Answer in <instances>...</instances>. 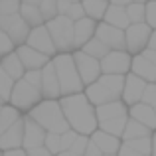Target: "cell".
Returning <instances> with one entry per match:
<instances>
[{
  "label": "cell",
  "instance_id": "6",
  "mask_svg": "<svg viewBox=\"0 0 156 156\" xmlns=\"http://www.w3.org/2000/svg\"><path fill=\"white\" fill-rule=\"evenodd\" d=\"M0 30L14 44H24L30 34V26L20 14H0Z\"/></svg>",
  "mask_w": 156,
  "mask_h": 156
},
{
  "label": "cell",
  "instance_id": "17",
  "mask_svg": "<svg viewBox=\"0 0 156 156\" xmlns=\"http://www.w3.org/2000/svg\"><path fill=\"white\" fill-rule=\"evenodd\" d=\"M93 32H95V20L93 18H83L75 20L73 22V46H83L89 38H93Z\"/></svg>",
  "mask_w": 156,
  "mask_h": 156
},
{
  "label": "cell",
  "instance_id": "35",
  "mask_svg": "<svg viewBox=\"0 0 156 156\" xmlns=\"http://www.w3.org/2000/svg\"><path fill=\"white\" fill-rule=\"evenodd\" d=\"M38 8H40V12H42V16H44L46 22L57 16V0H42Z\"/></svg>",
  "mask_w": 156,
  "mask_h": 156
},
{
  "label": "cell",
  "instance_id": "19",
  "mask_svg": "<svg viewBox=\"0 0 156 156\" xmlns=\"http://www.w3.org/2000/svg\"><path fill=\"white\" fill-rule=\"evenodd\" d=\"M130 117H133L134 121L142 122L144 126H148V129L156 130V111L150 105L142 103V101L134 103L133 107H130Z\"/></svg>",
  "mask_w": 156,
  "mask_h": 156
},
{
  "label": "cell",
  "instance_id": "12",
  "mask_svg": "<svg viewBox=\"0 0 156 156\" xmlns=\"http://www.w3.org/2000/svg\"><path fill=\"white\" fill-rule=\"evenodd\" d=\"M46 140V130L34 121V119L28 117L24 121V136H22V146L24 150L34 148V146H42Z\"/></svg>",
  "mask_w": 156,
  "mask_h": 156
},
{
  "label": "cell",
  "instance_id": "50",
  "mask_svg": "<svg viewBox=\"0 0 156 156\" xmlns=\"http://www.w3.org/2000/svg\"><path fill=\"white\" fill-rule=\"evenodd\" d=\"M146 48H150V50H156V30L150 32V38H148V44H146Z\"/></svg>",
  "mask_w": 156,
  "mask_h": 156
},
{
  "label": "cell",
  "instance_id": "7",
  "mask_svg": "<svg viewBox=\"0 0 156 156\" xmlns=\"http://www.w3.org/2000/svg\"><path fill=\"white\" fill-rule=\"evenodd\" d=\"M150 32H152V28H150L146 22L129 24V26L125 28V44H126V50L133 51V53H140L146 48V44H148Z\"/></svg>",
  "mask_w": 156,
  "mask_h": 156
},
{
  "label": "cell",
  "instance_id": "55",
  "mask_svg": "<svg viewBox=\"0 0 156 156\" xmlns=\"http://www.w3.org/2000/svg\"><path fill=\"white\" fill-rule=\"evenodd\" d=\"M101 156H117V154H101Z\"/></svg>",
  "mask_w": 156,
  "mask_h": 156
},
{
  "label": "cell",
  "instance_id": "10",
  "mask_svg": "<svg viewBox=\"0 0 156 156\" xmlns=\"http://www.w3.org/2000/svg\"><path fill=\"white\" fill-rule=\"evenodd\" d=\"M95 38H99L105 46H109V50H125V32L121 28H115L111 24H99L95 26Z\"/></svg>",
  "mask_w": 156,
  "mask_h": 156
},
{
  "label": "cell",
  "instance_id": "4",
  "mask_svg": "<svg viewBox=\"0 0 156 156\" xmlns=\"http://www.w3.org/2000/svg\"><path fill=\"white\" fill-rule=\"evenodd\" d=\"M48 32H50L55 50L67 51L73 46V22L63 14H57L55 18L48 20Z\"/></svg>",
  "mask_w": 156,
  "mask_h": 156
},
{
  "label": "cell",
  "instance_id": "33",
  "mask_svg": "<svg viewBox=\"0 0 156 156\" xmlns=\"http://www.w3.org/2000/svg\"><path fill=\"white\" fill-rule=\"evenodd\" d=\"M18 119V109L16 107H0V134Z\"/></svg>",
  "mask_w": 156,
  "mask_h": 156
},
{
  "label": "cell",
  "instance_id": "3",
  "mask_svg": "<svg viewBox=\"0 0 156 156\" xmlns=\"http://www.w3.org/2000/svg\"><path fill=\"white\" fill-rule=\"evenodd\" d=\"M51 63H53V69H55V75H57V83H59V93H61V95L81 93L83 81H81L79 73H77V67H75L73 57L67 55V53H61V55H57Z\"/></svg>",
  "mask_w": 156,
  "mask_h": 156
},
{
  "label": "cell",
  "instance_id": "16",
  "mask_svg": "<svg viewBox=\"0 0 156 156\" xmlns=\"http://www.w3.org/2000/svg\"><path fill=\"white\" fill-rule=\"evenodd\" d=\"M40 91H42V95L50 97V99L61 95L59 93V83H57V75H55V69H53L51 61H48V63L42 67V87H40Z\"/></svg>",
  "mask_w": 156,
  "mask_h": 156
},
{
  "label": "cell",
  "instance_id": "51",
  "mask_svg": "<svg viewBox=\"0 0 156 156\" xmlns=\"http://www.w3.org/2000/svg\"><path fill=\"white\" fill-rule=\"evenodd\" d=\"M57 156H81V154H75L71 150H61V152H57Z\"/></svg>",
  "mask_w": 156,
  "mask_h": 156
},
{
  "label": "cell",
  "instance_id": "52",
  "mask_svg": "<svg viewBox=\"0 0 156 156\" xmlns=\"http://www.w3.org/2000/svg\"><path fill=\"white\" fill-rule=\"evenodd\" d=\"M113 4H119V6H126L129 2H133V0H111Z\"/></svg>",
  "mask_w": 156,
  "mask_h": 156
},
{
  "label": "cell",
  "instance_id": "48",
  "mask_svg": "<svg viewBox=\"0 0 156 156\" xmlns=\"http://www.w3.org/2000/svg\"><path fill=\"white\" fill-rule=\"evenodd\" d=\"M140 53H142V55H144V57H146L148 61H152V63L156 65V50H150V48H144V50H142Z\"/></svg>",
  "mask_w": 156,
  "mask_h": 156
},
{
  "label": "cell",
  "instance_id": "11",
  "mask_svg": "<svg viewBox=\"0 0 156 156\" xmlns=\"http://www.w3.org/2000/svg\"><path fill=\"white\" fill-rule=\"evenodd\" d=\"M26 46L46 53V55H51V53L55 51L53 40H51V36H50V32H48L46 26H36L34 30H30V34H28V38H26Z\"/></svg>",
  "mask_w": 156,
  "mask_h": 156
},
{
  "label": "cell",
  "instance_id": "40",
  "mask_svg": "<svg viewBox=\"0 0 156 156\" xmlns=\"http://www.w3.org/2000/svg\"><path fill=\"white\" fill-rule=\"evenodd\" d=\"M63 16H67V18L71 20V22H75V20L83 18V16H85L83 4H79V2H71V4H69V8H67V12H65Z\"/></svg>",
  "mask_w": 156,
  "mask_h": 156
},
{
  "label": "cell",
  "instance_id": "47",
  "mask_svg": "<svg viewBox=\"0 0 156 156\" xmlns=\"http://www.w3.org/2000/svg\"><path fill=\"white\" fill-rule=\"evenodd\" d=\"M119 156H146V154H140V152H134L133 148H129L126 144H122L119 148Z\"/></svg>",
  "mask_w": 156,
  "mask_h": 156
},
{
  "label": "cell",
  "instance_id": "60",
  "mask_svg": "<svg viewBox=\"0 0 156 156\" xmlns=\"http://www.w3.org/2000/svg\"><path fill=\"white\" fill-rule=\"evenodd\" d=\"M0 55H2V53H0Z\"/></svg>",
  "mask_w": 156,
  "mask_h": 156
},
{
  "label": "cell",
  "instance_id": "14",
  "mask_svg": "<svg viewBox=\"0 0 156 156\" xmlns=\"http://www.w3.org/2000/svg\"><path fill=\"white\" fill-rule=\"evenodd\" d=\"M144 87H146V81L140 79L138 75H134V73H130V75H126L125 79V85H122V99H125V103L129 105H134L140 101L142 93H144Z\"/></svg>",
  "mask_w": 156,
  "mask_h": 156
},
{
  "label": "cell",
  "instance_id": "54",
  "mask_svg": "<svg viewBox=\"0 0 156 156\" xmlns=\"http://www.w3.org/2000/svg\"><path fill=\"white\" fill-rule=\"evenodd\" d=\"M22 2H26V4H32V6H40V2H42V0H22Z\"/></svg>",
  "mask_w": 156,
  "mask_h": 156
},
{
  "label": "cell",
  "instance_id": "56",
  "mask_svg": "<svg viewBox=\"0 0 156 156\" xmlns=\"http://www.w3.org/2000/svg\"><path fill=\"white\" fill-rule=\"evenodd\" d=\"M134 2H144V0H134Z\"/></svg>",
  "mask_w": 156,
  "mask_h": 156
},
{
  "label": "cell",
  "instance_id": "45",
  "mask_svg": "<svg viewBox=\"0 0 156 156\" xmlns=\"http://www.w3.org/2000/svg\"><path fill=\"white\" fill-rule=\"evenodd\" d=\"M26 154H28V156H51L50 150H48L44 144H42V146H34V148H28Z\"/></svg>",
  "mask_w": 156,
  "mask_h": 156
},
{
  "label": "cell",
  "instance_id": "15",
  "mask_svg": "<svg viewBox=\"0 0 156 156\" xmlns=\"http://www.w3.org/2000/svg\"><path fill=\"white\" fill-rule=\"evenodd\" d=\"M16 55L20 57L24 69H42L48 63V55L30 46H20V50L16 51Z\"/></svg>",
  "mask_w": 156,
  "mask_h": 156
},
{
  "label": "cell",
  "instance_id": "53",
  "mask_svg": "<svg viewBox=\"0 0 156 156\" xmlns=\"http://www.w3.org/2000/svg\"><path fill=\"white\" fill-rule=\"evenodd\" d=\"M150 156H156V133L152 136V150H150Z\"/></svg>",
  "mask_w": 156,
  "mask_h": 156
},
{
  "label": "cell",
  "instance_id": "44",
  "mask_svg": "<svg viewBox=\"0 0 156 156\" xmlns=\"http://www.w3.org/2000/svg\"><path fill=\"white\" fill-rule=\"evenodd\" d=\"M12 48H14V42H12V40L0 30V53H2V55H4V53H10Z\"/></svg>",
  "mask_w": 156,
  "mask_h": 156
},
{
  "label": "cell",
  "instance_id": "28",
  "mask_svg": "<svg viewBox=\"0 0 156 156\" xmlns=\"http://www.w3.org/2000/svg\"><path fill=\"white\" fill-rule=\"evenodd\" d=\"M81 48H83L81 51H85L87 55L95 57V59H101V57H103L105 53L109 51V46H105V44L101 42L99 38H89V40H87V42H85Z\"/></svg>",
  "mask_w": 156,
  "mask_h": 156
},
{
  "label": "cell",
  "instance_id": "1",
  "mask_svg": "<svg viewBox=\"0 0 156 156\" xmlns=\"http://www.w3.org/2000/svg\"><path fill=\"white\" fill-rule=\"evenodd\" d=\"M61 111H63V117L67 121V125L71 126L75 133L79 134H91L97 126V117L95 111H93L89 99L83 93H71V95H65L61 99Z\"/></svg>",
  "mask_w": 156,
  "mask_h": 156
},
{
  "label": "cell",
  "instance_id": "29",
  "mask_svg": "<svg viewBox=\"0 0 156 156\" xmlns=\"http://www.w3.org/2000/svg\"><path fill=\"white\" fill-rule=\"evenodd\" d=\"M107 6H109V2H107V0H83V10H85V14H87L89 18H93V20L103 18Z\"/></svg>",
  "mask_w": 156,
  "mask_h": 156
},
{
  "label": "cell",
  "instance_id": "18",
  "mask_svg": "<svg viewBox=\"0 0 156 156\" xmlns=\"http://www.w3.org/2000/svg\"><path fill=\"white\" fill-rule=\"evenodd\" d=\"M91 140L95 142L97 148H99L103 154H115V152H119V148H121L119 138L115 136V134L105 133V130H93L91 133Z\"/></svg>",
  "mask_w": 156,
  "mask_h": 156
},
{
  "label": "cell",
  "instance_id": "30",
  "mask_svg": "<svg viewBox=\"0 0 156 156\" xmlns=\"http://www.w3.org/2000/svg\"><path fill=\"white\" fill-rule=\"evenodd\" d=\"M125 125H126V115H122V117H115V119H109V121L99 122L101 130H105V133H109V134H115V136H121V134H122V130H125Z\"/></svg>",
  "mask_w": 156,
  "mask_h": 156
},
{
  "label": "cell",
  "instance_id": "36",
  "mask_svg": "<svg viewBox=\"0 0 156 156\" xmlns=\"http://www.w3.org/2000/svg\"><path fill=\"white\" fill-rule=\"evenodd\" d=\"M44 146L50 150V154H57V152H59V150H61V146H59V133H46Z\"/></svg>",
  "mask_w": 156,
  "mask_h": 156
},
{
  "label": "cell",
  "instance_id": "31",
  "mask_svg": "<svg viewBox=\"0 0 156 156\" xmlns=\"http://www.w3.org/2000/svg\"><path fill=\"white\" fill-rule=\"evenodd\" d=\"M125 144L129 148H133L134 152H140L150 156V150H152V138L150 136H138V138H130V140H125Z\"/></svg>",
  "mask_w": 156,
  "mask_h": 156
},
{
  "label": "cell",
  "instance_id": "9",
  "mask_svg": "<svg viewBox=\"0 0 156 156\" xmlns=\"http://www.w3.org/2000/svg\"><path fill=\"white\" fill-rule=\"evenodd\" d=\"M73 61H75V67H77V73H79L81 81L83 83H93V81L99 79L101 75V65H99V59L87 55L85 51H77L73 55Z\"/></svg>",
  "mask_w": 156,
  "mask_h": 156
},
{
  "label": "cell",
  "instance_id": "61",
  "mask_svg": "<svg viewBox=\"0 0 156 156\" xmlns=\"http://www.w3.org/2000/svg\"><path fill=\"white\" fill-rule=\"evenodd\" d=\"M0 101H2V99H0Z\"/></svg>",
  "mask_w": 156,
  "mask_h": 156
},
{
  "label": "cell",
  "instance_id": "21",
  "mask_svg": "<svg viewBox=\"0 0 156 156\" xmlns=\"http://www.w3.org/2000/svg\"><path fill=\"white\" fill-rule=\"evenodd\" d=\"M126 115V109L121 101H109V103H103V105H97L95 109V117H97V122H103V121H109V119H115V117H122Z\"/></svg>",
  "mask_w": 156,
  "mask_h": 156
},
{
  "label": "cell",
  "instance_id": "25",
  "mask_svg": "<svg viewBox=\"0 0 156 156\" xmlns=\"http://www.w3.org/2000/svg\"><path fill=\"white\" fill-rule=\"evenodd\" d=\"M18 14L22 16L24 22H26L28 26H32V28L42 26V22H44V16H42V12H40V8L38 6H32V4H26V2L20 4Z\"/></svg>",
  "mask_w": 156,
  "mask_h": 156
},
{
  "label": "cell",
  "instance_id": "13",
  "mask_svg": "<svg viewBox=\"0 0 156 156\" xmlns=\"http://www.w3.org/2000/svg\"><path fill=\"white\" fill-rule=\"evenodd\" d=\"M22 136H24V121L16 119L2 134H0V150H12L22 146Z\"/></svg>",
  "mask_w": 156,
  "mask_h": 156
},
{
  "label": "cell",
  "instance_id": "27",
  "mask_svg": "<svg viewBox=\"0 0 156 156\" xmlns=\"http://www.w3.org/2000/svg\"><path fill=\"white\" fill-rule=\"evenodd\" d=\"M97 81H99L101 85H105V87L109 89V91L113 93L117 99L121 97L122 85H125V77H122V75H117V73H105L103 77L99 75V79H97Z\"/></svg>",
  "mask_w": 156,
  "mask_h": 156
},
{
  "label": "cell",
  "instance_id": "59",
  "mask_svg": "<svg viewBox=\"0 0 156 156\" xmlns=\"http://www.w3.org/2000/svg\"><path fill=\"white\" fill-rule=\"evenodd\" d=\"M154 83H156V79H154Z\"/></svg>",
  "mask_w": 156,
  "mask_h": 156
},
{
  "label": "cell",
  "instance_id": "37",
  "mask_svg": "<svg viewBox=\"0 0 156 156\" xmlns=\"http://www.w3.org/2000/svg\"><path fill=\"white\" fill-rule=\"evenodd\" d=\"M87 142H89L87 134H75V138H73L69 150H71V152H75V154H81V156H83L85 148H87Z\"/></svg>",
  "mask_w": 156,
  "mask_h": 156
},
{
  "label": "cell",
  "instance_id": "38",
  "mask_svg": "<svg viewBox=\"0 0 156 156\" xmlns=\"http://www.w3.org/2000/svg\"><path fill=\"white\" fill-rule=\"evenodd\" d=\"M140 101H142V103H146V105H150L156 111V83L146 85L144 93H142V97H140Z\"/></svg>",
  "mask_w": 156,
  "mask_h": 156
},
{
  "label": "cell",
  "instance_id": "23",
  "mask_svg": "<svg viewBox=\"0 0 156 156\" xmlns=\"http://www.w3.org/2000/svg\"><path fill=\"white\" fill-rule=\"evenodd\" d=\"M103 18H105L107 24H111V26H115V28H121V30H125V28L130 24L125 6H119V4H111V6H107Z\"/></svg>",
  "mask_w": 156,
  "mask_h": 156
},
{
  "label": "cell",
  "instance_id": "24",
  "mask_svg": "<svg viewBox=\"0 0 156 156\" xmlns=\"http://www.w3.org/2000/svg\"><path fill=\"white\" fill-rule=\"evenodd\" d=\"M0 67L8 73L12 79H20V77L24 75V65H22V61H20V57L16 55V53H12V51L10 53H4L2 61H0Z\"/></svg>",
  "mask_w": 156,
  "mask_h": 156
},
{
  "label": "cell",
  "instance_id": "2",
  "mask_svg": "<svg viewBox=\"0 0 156 156\" xmlns=\"http://www.w3.org/2000/svg\"><path fill=\"white\" fill-rule=\"evenodd\" d=\"M30 119H34L44 130L48 133H65L69 129L67 121L63 117V111H61L59 103L55 101H44V103H36L30 109Z\"/></svg>",
  "mask_w": 156,
  "mask_h": 156
},
{
  "label": "cell",
  "instance_id": "34",
  "mask_svg": "<svg viewBox=\"0 0 156 156\" xmlns=\"http://www.w3.org/2000/svg\"><path fill=\"white\" fill-rule=\"evenodd\" d=\"M12 85H14V79L0 67V99H10V91H12Z\"/></svg>",
  "mask_w": 156,
  "mask_h": 156
},
{
  "label": "cell",
  "instance_id": "57",
  "mask_svg": "<svg viewBox=\"0 0 156 156\" xmlns=\"http://www.w3.org/2000/svg\"><path fill=\"white\" fill-rule=\"evenodd\" d=\"M67 2H77V0H67Z\"/></svg>",
  "mask_w": 156,
  "mask_h": 156
},
{
  "label": "cell",
  "instance_id": "41",
  "mask_svg": "<svg viewBox=\"0 0 156 156\" xmlns=\"http://www.w3.org/2000/svg\"><path fill=\"white\" fill-rule=\"evenodd\" d=\"M22 79H26L30 85H34V87H42V69H28L26 73L22 75Z\"/></svg>",
  "mask_w": 156,
  "mask_h": 156
},
{
  "label": "cell",
  "instance_id": "26",
  "mask_svg": "<svg viewBox=\"0 0 156 156\" xmlns=\"http://www.w3.org/2000/svg\"><path fill=\"white\" fill-rule=\"evenodd\" d=\"M125 140H130V138H138V136H150V129L144 126L142 122L134 121V119H126V125H125V130L121 134Z\"/></svg>",
  "mask_w": 156,
  "mask_h": 156
},
{
  "label": "cell",
  "instance_id": "42",
  "mask_svg": "<svg viewBox=\"0 0 156 156\" xmlns=\"http://www.w3.org/2000/svg\"><path fill=\"white\" fill-rule=\"evenodd\" d=\"M20 0H0V14H18Z\"/></svg>",
  "mask_w": 156,
  "mask_h": 156
},
{
  "label": "cell",
  "instance_id": "43",
  "mask_svg": "<svg viewBox=\"0 0 156 156\" xmlns=\"http://www.w3.org/2000/svg\"><path fill=\"white\" fill-rule=\"evenodd\" d=\"M75 130H65V133H61L59 134V146H61V150H69V146H71V142H73V138H75ZM61 150H59V152H61Z\"/></svg>",
  "mask_w": 156,
  "mask_h": 156
},
{
  "label": "cell",
  "instance_id": "39",
  "mask_svg": "<svg viewBox=\"0 0 156 156\" xmlns=\"http://www.w3.org/2000/svg\"><path fill=\"white\" fill-rule=\"evenodd\" d=\"M144 22L156 30V0H150L144 6Z\"/></svg>",
  "mask_w": 156,
  "mask_h": 156
},
{
  "label": "cell",
  "instance_id": "5",
  "mask_svg": "<svg viewBox=\"0 0 156 156\" xmlns=\"http://www.w3.org/2000/svg\"><path fill=\"white\" fill-rule=\"evenodd\" d=\"M40 97H42V91L34 85H30L22 77L16 79V83L12 85L10 101H12V107H16V109H32L40 101Z\"/></svg>",
  "mask_w": 156,
  "mask_h": 156
},
{
  "label": "cell",
  "instance_id": "22",
  "mask_svg": "<svg viewBox=\"0 0 156 156\" xmlns=\"http://www.w3.org/2000/svg\"><path fill=\"white\" fill-rule=\"evenodd\" d=\"M85 97H87L89 103H93V105H103V103H109V101H115V99H117V97H115L113 93L105 87V85H101L99 81L89 83L87 91H85Z\"/></svg>",
  "mask_w": 156,
  "mask_h": 156
},
{
  "label": "cell",
  "instance_id": "46",
  "mask_svg": "<svg viewBox=\"0 0 156 156\" xmlns=\"http://www.w3.org/2000/svg\"><path fill=\"white\" fill-rule=\"evenodd\" d=\"M103 152H101L99 148H97V144L89 138V142H87V148H85V152H83V156H101Z\"/></svg>",
  "mask_w": 156,
  "mask_h": 156
},
{
  "label": "cell",
  "instance_id": "58",
  "mask_svg": "<svg viewBox=\"0 0 156 156\" xmlns=\"http://www.w3.org/2000/svg\"><path fill=\"white\" fill-rule=\"evenodd\" d=\"M0 156H2V152H0Z\"/></svg>",
  "mask_w": 156,
  "mask_h": 156
},
{
  "label": "cell",
  "instance_id": "20",
  "mask_svg": "<svg viewBox=\"0 0 156 156\" xmlns=\"http://www.w3.org/2000/svg\"><path fill=\"white\" fill-rule=\"evenodd\" d=\"M130 67H133L134 75H138L140 79H144V81L154 83V79H156V65L152 63V61L146 59L142 53H138L134 59H130Z\"/></svg>",
  "mask_w": 156,
  "mask_h": 156
},
{
  "label": "cell",
  "instance_id": "8",
  "mask_svg": "<svg viewBox=\"0 0 156 156\" xmlns=\"http://www.w3.org/2000/svg\"><path fill=\"white\" fill-rule=\"evenodd\" d=\"M101 71L103 73H117V75H125L130 69V57L125 50H109L101 57L99 61Z\"/></svg>",
  "mask_w": 156,
  "mask_h": 156
},
{
  "label": "cell",
  "instance_id": "49",
  "mask_svg": "<svg viewBox=\"0 0 156 156\" xmlns=\"http://www.w3.org/2000/svg\"><path fill=\"white\" fill-rule=\"evenodd\" d=\"M2 156H28V154L22 148H12V150H6V154H2Z\"/></svg>",
  "mask_w": 156,
  "mask_h": 156
},
{
  "label": "cell",
  "instance_id": "32",
  "mask_svg": "<svg viewBox=\"0 0 156 156\" xmlns=\"http://www.w3.org/2000/svg\"><path fill=\"white\" fill-rule=\"evenodd\" d=\"M126 16H129V22L130 24H138V22H144V2H129L125 6Z\"/></svg>",
  "mask_w": 156,
  "mask_h": 156
}]
</instances>
